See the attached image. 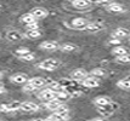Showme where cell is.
Segmentation results:
<instances>
[{
  "label": "cell",
  "instance_id": "1",
  "mask_svg": "<svg viewBox=\"0 0 130 121\" xmlns=\"http://www.w3.org/2000/svg\"><path fill=\"white\" fill-rule=\"evenodd\" d=\"M60 67V62L57 59H54V58H47V59H44L43 62H40L38 64V68L43 70H47V71H54L56 70L57 68Z\"/></svg>",
  "mask_w": 130,
  "mask_h": 121
},
{
  "label": "cell",
  "instance_id": "2",
  "mask_svg": "<svg viewBox=\"0 0 130 121\" xmlns=\"http://www.w3.org/2000/svg\"><path fill=\"white\" fill-rule=\"evenodd\" d=\"M38 98H39L40 101H43V102H50L52 99H55L56 98V92L55 91H52L51 88L49 87H46L44 90H41L39 93H38Z\"/></svg>",
  "mask_w": 130,
  "mask_h": 121
},
{
  "label": "cell",
  "instance_id": "3",
  "mask_svg": "<svg viewBox=\"0 0 130 121\" xmlns=\"http://www.w3.org/2000/svg\"><path fill=\"white\" fill-rule=\"evenodd\" d=\"M88 76H89V73H88L85 69H82V68L74 69L73 71L71 73V79L78 81V82H82V81L85 80Z\"/></svg>",
  "mask_w": 130,
  "mask_h": 121
},
{
  "label": "cell",
  "instance_id": "4",
  "mask_svg": "<svg viewBox=\"0 0 130 121\" xmlns=\"http://www.w3.org/2000/svg\"><path fill=\"white\" fill-rule=\"evenodd\" d=\"M80 84H82L83 86L88 87V88H95V87L100 86V80H99L97 78H95V76L90 75V76H88L85 80L82 81Z\"/></svg>",
  "mask_w": 130,
  "mask_h": 121
},
{
  "label": "cell",
  "instance_id": "5",
  "mask_svg": "<svg viewBox=\"0 0 130 121\" xmlns=\"http://www.w3.org/2000/svg\"><path fill=\"white\" fill-rule=\"evenodd\" d=\"M90 22H88L85 18L78 17V18H74L72 21V27L74 29H78V30H86V27Z\"/></svg>",
  "mask_w": 130,
  "mask_h": 121
},
{
  "label": "cell",
  "instance_id": "6",
  "mask_svg": "<svg viewBox=\"0 0 130 121\" xmlns=\"http://www.w3.org/2000/svg\"><path fill=\"white\" fill-rule=\"evenodd\" d=\"M117 108H118V105H117V104H114V103H112V104H109V105H106V107H100V108H97V110H99V113H100L101 115L111 116Z\"/></svg>",
  "mask_w": 130,
  "mask_h": 121
},
{
  "label": "cell",
  "instance_id": "7",
  "mask_svg": "<svg viewBox=\"0 0 130 121\" xmlns=\"http://www.w3.org/2000/svg\"><path fill=\"white\" fill-rule=\"evenodd\" d=\"M28 76L26 74H22V73H17V74H13L10 76V81L13 82V84H17V85H22V84H27L28 81Z\"/></svg>",
  "mask_w": 130,
  "mask_h": 121
},
{
  "label": "cell",
  "instance_id": "8",
  "mask_svg": "<svg viewBox=\"0 0 130 121\" xmlns=\"http://www.w3.org/2000/svg\"><path fill=\"white\" fill-rule=\"evenodd\" d=\"M39 47L41 50H45V51H55L57 49H60V45L57 44L56 41L46 40V41H43L39 45Z\"/></svg>",
  "mask_w": 130,
  "mask_h": 121
},
{
  "label": "cell",
  "instance_id": "9",
  "mask_svg": "<svg viewBox=\"0 0 130 121\" xmlns=\"http://www.w3.org/2000/svg\"><path fill=\"white\" fill-rule=\"evenodd\" d=\"M112 99L107 96H99L94 99V104L96 105L97 108H100V107H106V105H109V104H112Z\"/></svg>",
  "mask_w": 130,
  "mask_h": 121
},
{
  "label": "cell",
  "instance_id": "10",
  "mask_svg": "<svg viewBox=\"0 0 130 121\" xmlns=\"http://www.w3.org/2000/svg\"><path fill=\"white\" fill-rule=\"evenodd\" d=\"M21 110L26 113H34L39 110V105L33 103V102H22L21 104Z\"/></svg>",
  "mask_w": 130,
  "mask_h": 121
},
{
  "label": "cell",
  "instance_id": "11",
  "mask_svg": "<svg viewBox=\"0 0 130 121\" xmlns=\"http://www.w3.org/2000/svg\"><path fill=\"white\" fill-rule=\"evenodd\" d=\"M27 82L30 84V85H33L37 90H38V88H41V87H44L46 84H47V82H46V79L41 78V76H35V78H32V79H29Z\"/></svg>",
  "mask_w": 130,
  "mask_h": 121
},
{
  "label": "cell",
  "instance_id": "12",
  "mask_svg": "<svg viewBox=\"0 0 130 121\" xmlns=\"http://www.w3.org/2000/svg\"><path fill=\"white\" fill-rule=\"evenodd\" d=\"M6 39L11 42H17V41H21L23 39V34L17 30H10L6 33Z\"/></svg>",
  "mask_w": 130,
  "mask_h": 121
},
{
  "label": "cell",
  "instance_id": "13",
  "mask_svg": "<svg viewBox=\"0 0 130 121\" xmlns=\"http://www.w3.org/2000/svg\"><path fill=\"white\" fill-rule=\"evenodd\" d=\"M106 9H107L109 12H114V13L125 12V9L123 7V5H120L118 3H109L108 5H106Z\"/></svg>",
  "mask_w": 130,
  "mask_h": 121
},
{
  "label": "cell",
  "instance_id": "14",
  "mask_svg": "<svg viewBox=\"0 0 130 121\" xmlns=\"http://www.w3.org/2000/svg\"><path fill=\"white\" fill-rule=\"evenodd\" d=\"M32 15H33L37 19H41V18H45L46 16L49 15V12H47V10H45L44 7H35V9L32 10Z\"/></svg>",
  "mask_w": 130,
  "mask_h": 121
},
{
  "label": "cell",
  "instance_id": "15",
  "mask_svg": "<svg viewBox=\"0 0 130 121\" xmlns=\"http://www.w3.org/2000/svg\"><path fill=\"white\" fill-rule=\"evenodd\" d=\"M62 104L63 103L60 101V99L55 98V99H52V101H50V102H46V103H45V108H46V109H49V110H51V111H55V110H56L58 107H61Z\"/></svg>",
  "mask_w": 130,
  "mask_h": 121
},
{
  "label": "cell",
  "instance_id": "16",
  "mask_svg": "<svg viewBox=\"0 0 130 121\" xmlns=\"http://www.w3.org/2000/svg\"><path fill=\"white\" fill-rule=\"evenodd\" d=\"M129 30L128 29H124V28H117L116 30L113 32V38H117V39H123V38H126L129 36Z\"/></svg>",
  "mask_w": 130,
  "mask_h": 121
},
{
  "label": "cell",
  "instance_id": "17",
  "mask_svg": "<svg viewBox=\"0 0 130 121\" xmlns=\"http://www.w3.org/2000/svg\"><path fill=\"white\" fill-rule=\"evenodd\" d=\"M90 5H91V3L89 0H75V1H73V6L75 9H79V10L88 9Z\"/></svg>",
  "mask_w": 130,
  "mask_h": 121
},
{
  "label": "cell",
  "instance_id": "18",
  "mask_svg": "<svg viewBox=\"0 0 130 121\" xmlns=\"http://www.w3.org/2000/svg\"><path fill=\"white\" fill-rule=\"evenodd\" d=\"M103 29V26L101 23H96V22H90L86 27V30L88 32H91V33H97Z\"/></svg>",
  "mask_w": 130,
  "mask_h": 121
},
{
  "label": "cell",
  "instance_id": "19",
  "mask_svg": "<svg viewBox=\"0 0 130 121\" xmlns=\"http://www.w3.org/2000/svg\"><path fill=\"white\" fill-rule=\"evenodd\" d=\"M21 21L27 26V24H30V23H33V22H37V18L32 15V12H28V13H24L22 17H21Z\"/></svg>",
  "mask_w": 130,
  "mask_h": 121
},
{
  "label": "cell",
  "instance_id": "20",
  "mask_svg": "<svg viewBox=\"0 0 130 121\" xmlns=\"http://www.w3.org/2000/svg\"><path fill=\"white\" fill-rule=\"evenodd\" d=\"M56 98L57 99H60L61 102H63V101H66V99H69V98H71V92H69L68 90L58 91V92H56Z\"/></svg>",
  "mask_w": 130,
  "mask_h": 121
},
{
  "label": "cell",
  "instance_id": "21",
  "mask_svg": "<svg viewBox=\"0 0 130 121\" xmlns=\"http://www.w3.org/2000/svg\"><path fill=\"white\" fill-rule=\"evenodd\" d=\"M117 86L122 90L125 91H130V79H122L117 82Z\"/></svg>",
  "mask_w": 130,
  "mask_h": 121
},
{
  "label": "cell",
  "instance_id": "22",
  "mask_svg": "<svg viewBox=\"0 0 130 121\" xmlns=\"http://www.w3.org/2000/svg\"><path fill=\"white\" fill-rule=\"evenodd\" d=\"M60 50L63 52H73L77 50V46L73 45V44H71V42H66V44H62L60 46Z\"/></svg>",
  "mask_w": 130,
  "mask_h": 121
},
{
  "label": "cell",
  "instance_id": "23",
  "mask_svg": "<svg viewBox=\"0 0 130 121\" xmlns=\"http://www.w3.org/2000/svg\"><path fill=\"white\" fill-rule=\"evenodd\" d=\"M112 53H113V55H116L117 57H119V56L128 55V50H126L125 47H123V46H116L113 50H112Z\"/></svg>",
  "mask_w": 130,
  "mask_h": 121
},
{
  "label": "cell",
  "instance_id": "24",
  "mask_svg": "<svg viewBox=\"0 0 130 121\" xmlns=\"http://www.w3.org/2000/svg\"><path fill=\"white\" fill-rule=\"evenodd\" d=\"M90 74L92 76H95V78H103V76H106V70L102 69V68H95V69H92L90 71Z\"/></svg>",
  "mask_w": 130,
  "mask_h": 121
},
{
  "label": "cell",
  "instance_id": "25",
  "mask_svg": "<svg viewBox=\"0 0 130 121\" xmlns=\"http://www.w3.org/2000/svg\"><path fill=\"white\" fill-rule=\"evenodd\" d=\"M52 115L58 121H68L69 120V113H52Z\"/></svg>",
  "mask_w": 130,
  "mask_h": 121
},
{
  "label": "cell",
  "instance_id": "26",
  "mask_svg": "<svg viewBox=\"0 0 130 121\" xmlns=\"http://www.w3.org/2000/svg\"><path fill=\"white\" fill-rule=\"evenodd\" d=\"M26 36L29 38V39H38V38L41 36V32L40 30H28Z\"/></svg>",
  "mask_w": 130,
  "mask_h": 121
},
{
  "label": "cell",
  "instance_id": "27",
  "mask_svg": "<svg viewBox=\"0 0 130 121\" xmlns=\"http://www.w3.org/2000/svg\"><path fill=\"white\" fill-rule=\"evenodd\" d=\"M21 104H22V102H17V101H15V102H11V103L9 104V108H10L11 111L21 110Z\"/></svg>",
  "mask_w": 130,
  "mask_h": 121
},
{
  "label": "cell",
  "instance_id": "28",
  "mask_svg": "<svg viewBox=\"0 0 130 121\" xmlns=\"http://www.w3.org/2000/svg\"><path fill=\"white\" fill-rule=\"evenodd\" d=\"M28 53H30V51H29L27 47H21V49H17L16 50V55L18 56V57L26 56V55H28Z\"/></svg>",
  "mask_w": 130,
  "mask_h": 121
},
{
  "label": "cell",
  "instance_id": "29",
  "mask_svg": "<svg viewBox=\"0 0 130 121\" xmlns=\"http://www.w3.org/2000/svg\"><path fill=\"white\" fill-rule=\"evenodd\" d=\"M117 62L118 63H130V55H124V56H119L117 57Z\"/></svg>",
  "mask_w": 130,
  "mask_h": 121
},
{
  "label": "cell",
  "instance_id": "30",
  "mask_svg": "<svg viewBox=\"0 0 130 121\" xmlns=\"http://www.w3.org/2000/svg\"><path fill=\"white\" fill-rule=\"evenodd\" d=\"M22 90L24 91V92H28L29 93V92H33V91H35L37 88H35L33 85H30V84H28V82H27V84H24V85H23Z\"/></svg>",
  "mask_w": 130,
  "mask_h": 121
},
{
  "label": "cell",
  "instance_id": "31",
  "mask_svg": "<svg viewBox=\"0 0 130 121\" xmlns=\"http://www.w3.org/2000/svg\"><path fill=\"white\" fill-rule=\"evenodd\" d=\"M54 113H69V109H68L67 105H64V104H62L61 107H58Z\"/></svg>",
  "mask_w": 130,
  "mask_h": 121
},
{
  "label": "cell",
  "instance_id": "32",
  "mask_svg": "<svg viewBox=\"0 0 130 121\" xmlns=\"http://www.w3.org/2000/svg\"><path fill=\"white\" fill-rule=\"evenodd\" d=\"M26 27H27V30H39V24L37 23V22H33V23H30V24H27Z\"/></svg>",
  "mask_w": 130,
  "mask_h": 121
},
{
  "label": "cell",
  "instance_id": "33",
  "mask_svg": "<svg viewBox=\"0 0 130 121\" xmlns=\"http://www.w3.org/2000/svg\"><path fill=\"white\" fill-rule=\"evenodd\" d=\"M34 55L30 52V53H28V55H26V56H22V57H20V59L21 61H27V62H30V61H33L34 59Z\"/></svg>",
  "mask_w": 130,
  "mask_h": 121
},
{
  "label": "cell",
  "instance_id": "34",
  "mask_svg": "<svg viewBox=\"0 0 130 121\" xmlns=\"http://www.w3.org/2000/svg\"><path fill=\"white\" fill-rule=\"evenodd\" d=\"M0 111H3V113H11V110L9 108V104H1L0 105Z\"/></svg>",
  "mask_w": 130,
  "mask_h": 121
},
{
  "label": "cell",
  "instance_id": "35",
  "mask_svg": "<svg viewBox=\"0 0 130 121\" xmlns=\"http://www.w3.org/2000/svg\"><path fill=\"white\" fill-rule=\"evenodd\" d=\"M79 96H82V91H79V90L71 92V98H75V97H79Z\"/></svg>",
  "mask_w": 130,
  "mask_h": 121
},
{
  "label": "cell",
  "instance_id": "36",
  "mask_svg": "<svg viewBox=\"0 0 130 121\" xmlns=\"http://www.w3.org/2000/svg\"><path fill=\"white\" fill-rule=\"evenodd\" d=\"M109 44H112V45H118V44H120V40L117 39V38H113V39L109 40Z\"/></svg>",
  "mask_w": 130,
  "mask_h": 121
},
{
  "label": "cell",
  "instance_id": "37",
  "mask_svg": "<svg viewBox=\"0 0 130 121\" xmlns=\"http://www.w3.org/2000/svg\"><path fill=\"white\" fill-rule=\"evenodd\" d=\"M45 121H58V120H57L56 117H55V116H54L52 114H51V115H49L47 117H46Z\"/></svg>",
  "mask_w": 130,
  "mask_h": 121
},
{
  "label": "cell",
  "instance_id": "38",
  "mask_svg": "<svg viewBox=\"0 0 130 121\" xmlns=\"http://www.w3.org/2000/svg\"><path fill=\"white\" fill-rule=\"evenodd\" d=\"M88 121H105L103 117H95V119H91V120H88Z\"/></svg>",
  "mask_w": 130,
  "mask_h": 121
},
{
  "label": "cell",
  "instance_id": "39",
  "mask_svg": "<svg viewBox=\"0 0 130 121\" xmlns=\"http://www.w3.org/2000/svg\"><path fill=\"white\" fill-rule=\"evenodd\" d=\"M91 4H94V3H96V4H99V3H102V0H89Z\"/></svg>",
  "mask_w": 130,
  "mask_h": 121
},
{
  "label": "cell",
  "instance_id": "40",
  "mask_svg": "<svg viewBox=\"0 0 130 121\" xmlns=\"http://www.w3.org/2000/svg\"><path fill=\"white\" fill-rule=\"evenodd\" d=\"M5 92H6V91H5V88H4V87L1 86V87H0V94H3V93H5Z\"/></svg>",
  "mask_w": 130,
  "mask_h": 121
},
{
  "label": "cell",
  "instance_id": "41",
  "mask_svg": "<svg viewBox=\"0 0 130 121\" xmlns=\"http://www.w3.org/2000/svg\"><path fill=\"white\" fill-rule=\"evenodd\" d=\"M30 121H45V119H33V120Z\"/></svg>",
  "mask_w": 130,
  "mask_h": 121
},
{
  "label": "cell",
  "instance_id": "42",
  "mask_svg": "<svg viewBox=\"0 0 130 121\" xmlns=\"http://www.w3.org/2000/svg\"><path fill=\"white\" fill-rule=\"evenodd\" d=\"M111 0H102V3H109Z\"/></svg>",
  "mask_w": 130,
  "mask_h": 121
},
{
  "label": "cell",
  "instance_id": "43",
  "mask_svg": "<svg viewBox=\"0 0 130 121\" xmlns=\"http://www.w3.org/2000/svg\"><path fill=\"white\" fill-rule=\"evenodd\" d=\"M37 1H39V3H43V1H46V0H37Z\"/></svg>",
  "mask_w": 130,
  "mask_h": 121
},
{
  "label": "cell",
  "instance_id": "44",
  "mask_svg": "<svg viewBox=\"0 0 130 121\" xmlns=\"http://www.w3.org/2000/svg\"><path fill=\"white\" fill-rule=\"evenodd\" d=\"M1 78H3V73L0 71V79H1Z\"/></svg>",
  "mask_w": 130,
  "mask_h": 121
},
{
  "label": "cell",
  "instance_id": "45",
  "mask_svg": "<svg viewBox=\"0 0 130 121\" xmlns=\"http://www.w3.org/2000/svg\"><path fill=\"white\" fill-rule=\"evenodd\" d=\"M69 1H72V3H73V1H75V0H69Z\"/></svg>",
  "mask_w": 130,
  "mask_h": 121
},
{
  "label": "cell",
  "instance_id": "46",
  "mask_svg": "<svg viewBox=\"0 0 130 121\" xmlns=\"http://www.w3.org/2000/svg\"><path fill=\"white\" fill-rule=\"evenodd\" d=\"M1 86H3V85H1V82H0V87H1Z\"/></svg>",
  "mask_w": 130,
  "mask_h": 121
}]
</instances>
